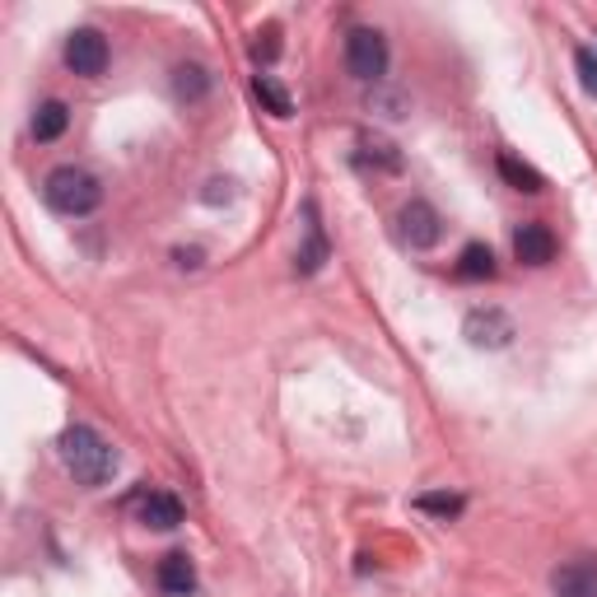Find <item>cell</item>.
Here are the masks:
<instances>
[{
    "instance_id": "5bb4252c",
    "label": "cell",
    "mask_w": 597,
    "mask_h": 597,
    "mask_svg": "<svg viewBox=\"0 0 597 597\" xmlns=\"http://www.w3.org/2000/svg\"><path fill=\"white\" fill-rule=\"evenodd\" d=\"M253 94L267 103V113H276V117H294V98L285 94V84H280L276 75H257V80H253Z\"/></svg>"
},
{
    "instance_id": "e0dca14e",
    "label": "cell",
    "mask_w": 597,
    "mask_h": 597,
    "mask_svg": "<svg viewBox=\"0 0 597 597\" xmlns=\"http://www.w3.org/2000/svg\"><path fill=\"white\" fill-rule=\"evenodd\" d=\"M360 150H364L360 160H364V164H378L383 173H397V168H401V154L388 145V140H378V136H360Z\"/></svg>"
},
{
    "instance_id": "d6986e66",
    "label": "cell",
    "mask_w": 597,
    "mask_h": 597,
    "mask_svg": "<svg viewBox=\"0 0 597 597\" xmlns=\"http://www.w3.org/2000/svg\"><path fill=\"white\" fill-rule=\"evenodd\" d=\"M574 66H578V80H584V90L597 94V51H593V47H578V51H574Z\"/></svg>"
},
{
    "instance_id": "30bf717a",
    "label": "cell",
    "mask_w": 597,
    "mask_h": 597,
    "mask_svg": "<svg viewBox=\"0 0 597 597\" xmlns=\"http://www.w3.org/2000/svg\"><path fill=\"white\" fill-rule=\"evenodd\" d=\"M160 588L168 593V597H191L197 593V565L187 560V551H168L164 560H160Z\"/></svg>"
},
{
    "instance_id": "4fadbf2b",
    "label": "cell",
    "mask_w": 597,
    "mask_h": 597,
    "mask_svg": "<svg viewBox=\"0 0 597 597\" xmlns=\"http://www.w3.org/2000/svg\"><path fill=\"white\" fill-rule=\"evenodd\" d=\"M66 127H70V108L61 98H47L43 108L33 113V136H38V140H57Z\"/></svg>"
},
{
    "instance_id": "8992f818",
    "label": "cell",
    "mask_w": 597,
    "mask_h": 597,
    "mask_svg": "<svg viewBox=\"0 0 597 597\" xmlns=\"http://www.w3.org/2000/svg\"><path fill=\"white\" fill-rule=\"evenodd\" d=\"M438 234H444V224H438V210H434L430 201H420V197H415V201L401 206V238H407L415 253L434 248Z\"/></svg>"
},
{
    "instance_id": "ac0fdd59",
    "label": "cell",
    "mask_w": 597,
    "mask_h": 597,
    "mask_svg": "<svg viewBox=\"0 0 597 597\" xmlns=\"http://www.w3.org/2000/svg\"><path fill=\"white\" fill-rule=\"evenodd\" d=\"M415 508H420V514H434V518H458L467 508V500L463 495H420Z\"/></svg>"
},
{
    "instance_id": "ba28073f",
    "label": "cell",
    "mask_w": 597,
    "mask_h": 597,
    "mask_svg": "<svg viewBox=\"0 0 597 597\" xmlns=\"http://www.w3.org/2000/svg\"><path fill=\"white\" fill-rule=\"evenodd\" d=\"M136 514H140V523H145V528L173 532V528L183 523V504H178V495H168V490H150V495H140Z\"/></svg>"
},
{
    "instance_id": "277c9868",
    "label": "cell",
    "mask_w": 597,
    "mask_h": 597,
    "mask_svg": "<svg viewBox=\"0 0 597 597\" xmlns=\"http://www.w3.org/2000/svg\"><path fill=\"white\" fill-rule=\"evenodd\" d=\"M108 38H103L98 28H75L66 38V66L75 70V75H84V80H94V75H103L108 70Z\"/></svg>"
},
{
    "instance_id": "7c38bea8",
    "label": "cell",
    "mask_w": 597,
    "mask_h": 597,
    "mask_svg": "<svg viewBox=\"0 0 597 597\" xmlns=\"http://www.w3.org/2000/svg\"><path fill=\"white\" fill-rule=\"evenodd\" d=\"M495 253L485 248V243H467L463 257H458V276L463 280H495Z\"/></svg>"
},
{
    "instance_id": "8fae6325",
    "label": "cell",
    "mask_w": 597,
    "mask_h": 597,
    "mask_svg": "<svg viewBox=\"0 0 597 597\" xmlns=\"http://www.w3.org/2000/svg\"><path fill=\"white\" fill-rule=\"evenodd\" d=\"M304 215H308V243H304V253H298V261H294V267H298V276H313V271H318L323 267V261H327V238H323V224H318V210H304Z\"/></svg>"
},
{
    "instance_id": "44dd1931",
    "label": "cell",
    "mask_w": 597,
    "mask_h": 597,
    "mask_svg": "<svg viewBox=\"0 0 597 597\" xmlns=\"http://www.w3.org/2000/svg\"><path fill=\"white\" fill-rule=\"evenodd\" d=\"M178 267H191V271H197V267H201V253H197V248H191V253L183 248V253H178Z\"/></svg>"
},
{
    "instance_id": "5b68a950",
    "label": "cell",
    "mask_w": 597,
    "mask_h": 597,
    "mask_svg": "<svg viewBox=\"0 0 597 597\" xmlns=\"http://www.w3.org/2000/svg\"><path fill=\"white\" fill-rule=\"evenodd\" d=\"M463 337L477 350H504L508 341H514V318L500 313V308H477V313H467Z\"/></svg>"
},
{
    "instance_id": "52a82bcc",
    "label": "cell",
    "mask_w": 597,
    "mask_h": 597,
    "mask_svg": "<svg viewBox=\"0 0 597 597\" xmlns=\"http://www.w3.org/2000/svg\"><path fill=\"white\" fill-rule=\"evenodd\" d=\"M551 588H555V597H597V555L565 560V565L551 574Z\"/></svg>"
},
{
    "instance_id": "9c48e42d",
    "label": "cell",
    "mask_w": 597,
    "mask_h": 597,
    "mask_svg": "<svg viewBox=\"0 0 597 597\" xmlns=\"http://www.w3.org/2000/svg\"><path fill=\"white\" fill-rule=\"evenodd\" d=\"M514 257L523 261V267H547V261L555 257V234L547 230V224H523V230L514 234Z\"/></svg>"
},
{
    "instance_id": "6da1fadb",
    "label": "cell",
    "mask_w": 597,
    "mask_h": 597,
    "mask_svg": "<svg viewBox=\"0 0 597 597\" xmlns=\"http://www.w3.org/2000/svg\"><path fill=\"white\" fill-rule=\"evenodd\" d=\"M57 453H61V467L80 485H108L117 477V448L90 425H70L57 438Z\"/></svg>"
},
{
    "instance_id": "9a60e30c",
    "label": "cell",
    "mask_w": 597,
    "mask_h": 597,
    "mask_svg": "<svg viewBox=\"0 0 597 597\" xmlns=\"http://www.w3.org/2000/svg\"><path fill=\"white\" fill-rule=\"evenodd\" d=\"M206 90H210V75L201 66H178V70H173V94H178L183 103H201Z\"/></svg>"
},
{
    "instance_id": "2e32d148",
    "label": "cell",
    "mask_w": 597,
    "mask_h": 597,
    "mask_svg": "<svg viewBox=\"0 0 597 597\" xmlns=\"http://www.w3.org/2000/svg\"><path fill=\"white\" fill-rule=\"evenodd\" d=\"M500 173H504V183L518 187V191H541V187H547V183H541V173L532 164L514 160V154H500Z\"/></svg>"
},
{
    "instance_id": "ffe728a7",
    "label": "cell",
    "mask_w": 597,
    "mask_h": 597,
    "mask_svg": "<svg viewBox=\"0 0 597 597\" xmlns=\"http://www.w3.org/2000/svg\"><path fill=\"white\" fill-rule=\"evenodd\" d=\"M276 51H280V47H276V33H267V43H257L253 57H257V61H276Z\"/></svg>"
},
{
    "instance_id": "7a4b0ae2",
    "label": "cell",
    "mask_w": 597,
    "mask_h": 597,
    "mask_svg": "<svg viewBox=\"0 0 597 597\" xmlns=\"http://www.w3.org/2000/svg\"><path fill=\"white\" fill-rule=\"evenodd\" d=\"M43 197H47V206L57 210V215H70V220H75V215H90V210H98V201H103V183L94 178L90 168L61 164V168L47 173Z\"/></svg>"
},
{
    "instance_id": "3957f363",
    "label": "cell",
    "mask_w": 597,
    "mask_h": 597,
    "mask_svg": "<svg viewBox=\"0 0 597 597\" xmlns=\"http://www.w3.org/2000/svg\"><path fill=\"white\" fill-rule=\"evenodd\" d=\"M346 70L364 84L383 80V70H388V38H383L378 28H350L346 33Z\"/></svg>"
}]
</instances>
